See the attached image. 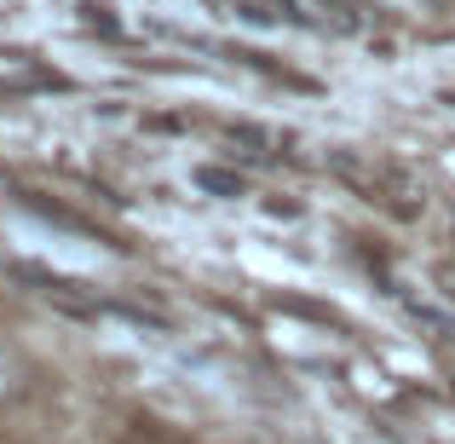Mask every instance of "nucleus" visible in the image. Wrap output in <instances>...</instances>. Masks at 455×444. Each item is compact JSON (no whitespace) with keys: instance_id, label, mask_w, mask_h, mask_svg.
Listing matches in <instances>:
<instances>
[{"instance_id":"nucleus-1","label":"nucleus","mask_w":455,"mask_h":444,"mask_svg":"<svg viewBox=\"0 0 455 444\" xmlns=\"http://www.w3.org/2000/svg\"><path fill=\"white\" fill-rule=\"evenodd\" d=\"M329 162L363 202H380V208L398 214V220H415V214H421V185H415L398 162H363V156H352V150H334Z\"/></svg>"},{"instance_id":"nucleus-3","label":"nucleus","mask_w":455,"mask_h":444,"mask_svg":"<svg viewBox=\"0 0 455 444\" xmlns=\"http://www.w3.org/2000/svg\"><path fill=\"white\" fill-rule=\"evenodd\" d=\"M225 139H231V145H243V156H259V162L283 150L271 133H259V127H248V122H231V127H225Z\"/></svg>"},{"instance_id":"nucleus-2","label":"nucleus","mask_w":455,"mask_h":444,"mask_svg":"<svg viewBox=\"0 0 455 444\" xmlns=\"http://www.w3.org/2000/svg\"><path fill=\"white\" fill-rule=\"evenodd\" d=\"M12 278H18V283H35L41 295L64 300V306H76V311H92V295L81 289L76 278H58V271H35V266H12Z\"/></svg>"},{"instance_id":"nucleus-5","label":"nucleus","mask_w":455,"mask_h":444,"mask_svg":"<svg viewBox=\"0 0 455 444\" xmlns=\"http://www.w3.org/2000/svg\"><path fill=\"white\" fill-rule=\"evenodd\" d=\"M87 23H92V29H104V35H116V18H110V6H87Z\"/></svg>"},{"instance_id":"nucleus-4","label":"nucleus","mask_w":455,"mask_h":444,"mask_svg":"<svg viewBox=\"0 0 455 444\" xmlns=\"http://www.w3.org/2000/svg\"><path fill=\"white\" fill-rule=\"evenodd\" d=\"M196 185L213 197H243V174H231V167H196Z\"/></svg>"}]
</instances>
